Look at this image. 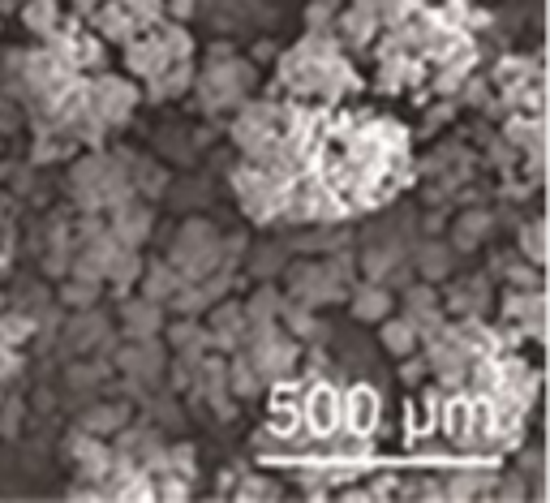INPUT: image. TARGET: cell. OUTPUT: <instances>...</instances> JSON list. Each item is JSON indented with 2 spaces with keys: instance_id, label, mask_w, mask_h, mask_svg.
I'll use <instances>...</instances> for the list:
<instances>
[{
  "instance_id": "16",
  "label": "cell",
  "mask_w": 550,
  "mask_h": 503,
  "mask_svg": "<svg viewBox=\"0 0 550 503\" xmlns=\"http://www.w3.org/2000/svg\"><path fill=\"white\" fill-rule=\"evenodd\" d=\"M520 241H525V254L533 258V263H542V258H546V246H542V224H529Z\"/></svg>"
},
{
  "instance_id": "8",
  "label": "cell",
  "mask_w": 550,
  "mask_h": 503,
  "mask_svg": "<svg viewBox=\"0 0 550 503\" xmlns=\"http://www.w3.org/2000/svg\"><path fill=\"white\" fill-rule=\"evenodd\" d=\"M409 263L422 271L426 284H434V280H443L447 271H452V254H447L443 241H426V246H417V254H409Z\"/></svg>"
},
{
  "instance_id": "5",
  "label": "cell",
  "mask_w": 550,
  "mask_h": 503,
  "mask_svg": "<svg viewBox=\"0 0 550 503\" xmlns=\"http://www.w3.org/2000/svg\"><path fill=\"white\" fill-rule=\"evenodd\" d=\"M159 323H164V314H159V301L142 297V301H125L121 310V327L129 340H142V336H155Z\"/></svg>"
},
{
  "instance_id": "9",
  "label": "cell",
  "mask_w": 550,
  "mask_h": 503,
  "mask_svg": "<svg viewBox=\"0 0 550 503\" xmlns=\"http://www.w3.org/2000/svg\"><path fill=\"white\" fill-rule=\"evenodd\" d=\"M486 228H490L486 211H465L456 220V228H452V246L456 250H477V246H482V237H486Z\"/></svg>"
},
{
  "instance_id": "10",
  "label": "cell",
  "mask_w": 550,
  "mask_h": 503,
  "mask_svg": "<svg viewBox=\"0 0 550 503\" xmlns=\"http://www.w3.org/2000/svg\"><path fill=\"white\" fill-rule=\"evenodd\" d=\"M340 26V39H349V43H370V35L379 31V18H374L370 9H353V13H344V18L336 22Z\"/></svg>"
},
{
  "instance_id": "11",
  "label": "cell",
  "mask_w": 550,
  "mask_h": 503,
  "mask_svg": "<svg viewBox=\"0 0 550 503\" xmlns=\"http://www.w3.org/2000/svg\"><path fill=\"white\" fill-rule=\"evenodd\" d=\"M177 284H181L177 271H172L168 263H159V267H151V276L142 280V297H151V301H168L172 293H177Z\"/></svg>"
},
{
  "instance_id": "1",
  "label": "cell",
  "mask_w": 550,
  "mask_h": 503,
  "mask_svg": "<svg viewBox=\"0 0 550 503\" xmlns=\"http://www.w3.org/2000/svg\"><path fill=\"white\" fill-rule=\"evenodd\" d=\"M168 267L177 271L181 280H207L215 276L224 263V241L220 233H215L211 224H202V220H190L181 228V237H177V246L168 250Z\"/></svg>"
},
{
  "instance_id": "18",
  "label": "cell",
  "mask_w": 550,
  "mask_h": 503,
  "mask_svg": "<svg viewBox=\"0 0 550 503\" xmlns=\"http://www.w3.org/2000/svg\"><path fill=\"white\" fill-rule=\"evenodd\" d=\"M168 9H177V13H181V18H185V13H190V9H194V0H168Z\"/></svg>"
},
{
  "instance_id": "3",
  "label": "cell",
  "mask_w": 550,
  "mask_h": 503,
  "mask_svg": "<svg viewBox=\"0 0 550 503\" xmlns=\"http://www.w3.org/2000/svg\"><path fill=\"white\" fill-rule=\"evenodd\" d=\"M117 366L125 370L129 379L138 383H151L159 370H164V349L155 344V336H142V340H129L125 349L117 353Z\"/></svg>"
},
{
  "instance_id": "4",
  "label": "cell",
  "mask_w": 550,
  "mask_h": 503,
  "mask_svg": "<svg viewBox=\"0 0 550 503\" xmlns=\"http://www.w3.org/2000/svg\"><path fill=\"white\" fill-rule=\"evenodd\" d=\"M392 289H387L383 280H366L361 289H353V314L361 323H379V319H387L392 314Z\"/></svg>"
},
{
  "instance_id": "6",
  "label": "cell",
  "mask_w": 550,
  "mask_h": 503,
  "mask_svg": "<svg viewBox=\"0 0 550 503\" xmlns=\"http://www.w3.org/2000/svg\"><path fill=\"white\" fill-rule=\"evenodd\" d=\"M104 332H108V323L99 319L91 306H86V310H78L74 319H69V327H65V344H69V349H78V353H86V349H95Z\"/></svg>"
},
{
  "instance_id": "12",
  "label": "cell",
  "mask_w": 550,
  "mask_h": 503,
  "mask_svg": "<svg viewBox=\"0 0 550 503\" xmlns=\"http://www.w3.org/2000/svg\"><path fill=\"white\" fill-rule=\"evenodd\" d=\"M482 301H486V284L482 280H469V284H460V289L452 293L447 306H452L456 314H469V319H473V314L482 310Z\"/></svg>"
},
{
  "instance_id": "2",
  "label": "cell",
  "mask_w": 550,
  "mask_h": 503,
  "mask_svg": "<svg viewBox=\"0 0 550 503\" xmlns=\"http://www.w3.org/2000/svg\"><path fill=\"white\" fill-rule=\"evenodd\" d=\"M404 319H409L417 327V336H434L439 332V323H443V301L439 293L430 289V284H409L404 289Z\"/></svg>"
},
{
  "instance_id": "14",
  "label": "cell",
  "mask_w": 550,
  "mask_h": 503,
  "mask_svg": "<svg viewBox=\"0 0 550 503\" xmlns=\"http://www.w3.org/2000/svg\"><path fill=\"white\" fill-rule=\"evenodd\" d=\"M61 301H65L69 310H86V306H91V301H95V280H82V276H74V280H69L65 289H61Z\"/></svg>"
},
{
  "instance_id": "7",
  "label": "cell",
  "mask_w": 550,
  "mask_h": 503,
  "mask_svg": "<svg viewBox=\"0 0 550 503\" xmlns=\"http://www.w3.org/2000/svg\"><path fill=\"white\" fill-rule=\"evenodd\" d=\"M383 323V349L387 353H396V357H413L417 353V344H422V336H417V327L404 319H392V314H387V319H379Z\"/></svg>"
},
{
  "instance_id": "17",
  "label": "cell",
  "mask_w": 550,
  "mask_h": 503,
  "mask_svg": "<svg viewBox=\"0 0 550 503\" xmlns=\"http://www.w3.org/2000/svg\"><path fill=\"white\" fill-rule=\"evenodd\" d=\"M331 9H336V0H318L314 9H306V22L318 31V22H327V18H331Z\"/></svg>"
},
{
  "instance_id": "13",
  "label": "cell",
  "mask_w": 550,
  "mask_h": 503,
  "mask_svg": "<svg viewBox=\"0 0 550 503\" xmlns=\"http://www.w3.org/2000/svg\"><path fill=\"white\" fill-rule=\"evenodd\" d=\"M26 22L39 35H56V0H31L26 5Z\"/></svg>"
},
{
  "instance_id": "15",
  "label": "cell",
  "mask_w": 550,
  "mask_h": 503,
  "mask_svg": "<svg viewBox=\"0 0 550 503\" xmlns=\"http://www.w3.org/2000/svg\"><path fill=\"white\" fill-rule=\"evenodd\" d=\"M125 418H129L125 409H91V413H86V430H104V435H108V430L125 426Z\"/></svg>"
}]
</instances>
